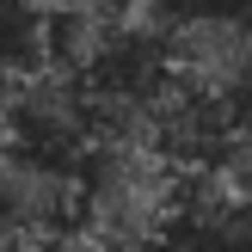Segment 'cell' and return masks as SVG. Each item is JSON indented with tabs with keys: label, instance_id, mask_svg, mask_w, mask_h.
<instances>
[{
	"label": "cell",
	"instance_id": "cell-1",
	"mask_svg": "<svg viewBox=\"0 0 252 252\" xmlns=\"http://www.w3.org/2000/svg\"><path fill=\"white\" fill-rule=\"evenodd\" d=\"M12 246H37L31 234V191H25V179L12 166H0V252Z\"/></svg>",
	"mask_w": 252,
	"mask_h": 252
},
{
	"label": "cell",
	"instance_id": "cell-2",
	"mask_svg": "<svg viewBox=\"0 0 252 252\" xmlns=\"http://www.w3.org/2000/svg\"><path fill=\"white\" fill-rule=\"evenodd\" d=\"M12 93H19V80H12V74H6V68H0V105H6V98H12Z\"/></svg>",
	"mask_w": 252,
	"mask_h": 252
},
{
	"label": "cell",
	"instance_id": "cell-3",
	"mask_svg": "<svg viewBox=\"0 0 252 252\" xmlns=\"http://www.w3.org/2000/svg\"><path fill=\"white\" fill-rule=\"evenodd\" d=\"M12 252H49V246H12Z\"/></svg>",
	"mask_w": 252,
	"mask_h": 252
}]
</instances>
